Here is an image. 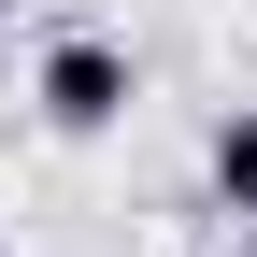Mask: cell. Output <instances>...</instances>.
<instances>
[{
	"mask_svg": "<svg viewBox=\"0 0 257 257\" xmlns=\"http://www.w3.org/2000/svg\"><path fill=\"white\" fill-rule=\"evenodd\" d=\"M29 100H43V128L100 143V128L143 100V72H128V43H100V29H57V43H43V72H29Z\"/></svg>",
	"mask_w": 257,
	"mask_h": 257,
	"instance_id": "1",
	"label": "cell"
},
{
	"mask_svg": "<svg viewBox=\"0 0 257 257\" xmlns=\"http://www.w3.org/2000/svg\"><path fill=\"white\" fill-rule=\"evenodd\" d=\"M243 257H257V229H243Z\"/></svg>",
	"mask_w": 257,
	"mask_h": 257,
	"instance_id": "4",
	"label": "cell"
},
{
	"mask_svg": "<svg viewBox=\"0 0 257 257\" xmlns=\"http://www.w3.org/2000/svg\"><path fill=\"white\" fill-rule=\"evenodd\" d=\"M200 172H214V200L257 229V100H243V114H214V157H200Z\"/></svg>",
	"mask_w": 257,
	"mask_h": 257,
	"instance_id": "2",
	"label": "cell"
},
{
	"mask_svg": "<svg viewBox=\"0 0 257 257\" xmlns=\"http://www.w3.org/2000/svg\"><path fill=\"white\" fill-rule=\"evenodd\" d=\"M0 29H15V0H0Z\"/></svg>",
	"mask_w": 257,
	"mask_h": 257,
	"instance_id": "3",
	"label": "cell"
}]
</instances>
